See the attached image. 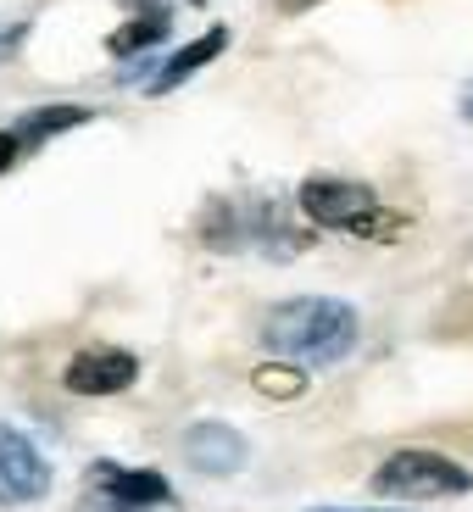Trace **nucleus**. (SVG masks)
Listing matches in <instances>:
<instances>
[{"label": "nucleus", "mask_w": 473, "mask_h": 512, "mask_svg": "<svg viewBox=\"0 0 473 512\" xmlns=\"http://www.w3.org/2000/svg\"><path fill=\"white\" fill-rule=\"evenodd\" d=\"M184 457L201 474H240L251 446H245V435L229 429V423H195L190 435H184Z\"/></svg>", "instance_id": "423d86ee"}, {"label": "nucleus", "mask_w": 473, "mask_h": 512, "mask_svg": "<svg viewBox=\"0 0 473 512\" xmlns=\"http://www.w3.org/2000/svg\"><path fill=\"white\" fill-rule=\"evenodd\" d=\"M17 156H23V145H17V134H6V128H0V173H6V167H12Z\"/></svg>", "instance_id": "f8f14e48"}, {"label": "nucleus", "mask_w": 473, "mask_h": 512, "mask_svg": "<svg viewBox=\"0 0 473 512\" xmlns=\"http://www.w3.org/2000/svg\"><path fill=\"white\" fill-rule=\"evenodd\" d=\"M251 384L262 390V396H301V390H307V373H295V368H256Z\"/></svg>", "instance_id": "9b49d317"}, {"label": "nucleus", "mask_w": 473, "mask_h": 512, "mask_svg": "<svg viewBox=\"0 0 473 512\" xmlns=\"http://www.w3.org/2000/svg\"><path fill=\"white\" fill-rule=\"evenodd\" d=\"M473 479L468 468H457L440 451H396L390 462H379L373 490L379 496H401V501H435V496H462Z\"/></svg>", "instance_id": "f03ea898"}, {"label": "nucleus", "mask_w": 473, "mask_h": 512, "mask_svg": "<svg viewBox=\"0 0 473 512\" xmlns=\"http://www.w3.org/2000/svg\"><path fill=\"white\" fill-rule=\"evenodd\" d=\"M90 490L101 501H123V507H167L173 501V485L162 474H145V468H117V462H101L90 474Z\"/></svg>", "instance_id": "0eeeda50"}, {"label": "nucleus", "mask_w": 473, "mask_h": 512, "mask_svg": "<svg viewBox=\"0 0 473 512\" xmlns=\"http://www.w3.org/2000/svg\"><path fill=\"white\" fill-rule=\"evenodd\" d=\"M223 45H229V34H223V28H212V34H201L195 45H184V51H179L173 62L162 67V73L151 78V95H162V90H173V84H184L190 73H201V67L212 62V56H218Z\"/></svg>", "instance_id": "6e6552de"}, {"label": "nucleus", "mask_w": 473, "mask_h": 512, "mask_svg": "<svg viewBox=\"0 0 473 512\" xmlns=\"http://www.w3.org/2000/svg\"><path fill=\"white\" fill-rule=\"evenodd\" d=\"M295 201L323 229H362V218L373 212V190L357 179H307Z\"/></svg>", "instance_id": "7ed1b4c3"}, {"label": "nucleus", "mask_w": 473, "mask_h": 512, "mask_svg": "<svg viewBox=\"0 0 473 512\" xmlns=\"http://www.w3.org/2000/svg\"><path fill=\"white\" fill-rule=\"evenodd\" d=\"M140 379V357L134 351H117V346H90L67 362L62 384L73 396H117L128 384Z\"/></svg>", "instance_id": "20e7f679"}, {"label": "nucleus", "mask_w": 473, "mask_h": 512, "mask_svg": "<svg viewBox=\"0 0 473 512\" xmlns=\"http://www.w3.org/2000/svg\"><path fill=\"white\" fill-rule=\"evenodd\" d=\"M357 312L346 301H329V295H301V301H284L268 312L262 323V340L268 351L290 362H307V368H329V362L351 357L357 346Z\"/></svg>", "instance_id": "f257e3e1"}, {"label": "nucleus", "mask_w": 473, "mask_h": 512, "mask_svg": "<svg viewBox=\"0 0 473 512\" xmlns=\"http://www.w3.org/2000/svg\"><path fill=\"white\" fill-rule=\"evenodd\" d=\"M90 512H173V507H123V501H90Z\"/></svg>", "instance_id": "ddd939ff"}, {"label": "nucleus", "mask_w": 473, "mask_h": 512, "mask_svg": "<svg viewBox=\"0 0 473 512\" xmlns=\"http://www.w3.org/2000/svg\"><path fill=\"white\" fill-rule=\"evenodd\" d=\"M462 117H473V90H468V95H462Z\"/></svg>", "instance_id": "4468645a"}, {"label": "nucleus", "mask_w": 473, "mask_h": 512, "mask_svg": "<svg viewBox=\"0 0 473 512\" xmlns=\"http://www.w3.org/2000/svg\"><path fill=\"white\" fill-rule=\"evenodd\" d=\"M84 106H45V112H28L23 123H17V145H23V151H34L39 140H45V134H56V128H73V123H84Z\"/></svg>", "instance_id": "1a4fd4ad"}, {"label": "nucleus", "mask_w": 473, "mask_h": 512, "mask_svg": "<svg viewBox=\"0 0 473 512\" xmlns=\"http://www.w3.org/2000/svg\"><path fill=\"white\" fill-rule=\"evenodd\" d=\"M0 490L12 501H39L51 490V462L23 429L0 423Z\"/></svg>", "instance_id": "39448f33"}, {"label": "nucleus", "mask_w": 473, "mask_h": 512, "mask_svg": "<svg viewBox=\"0 0 473 512\" xmlns=\"http://www.w3.org/2000/svg\"><path fill=\"white\" fill-rule=\"evenodd\" d=\"M195 6H201V0H195Z\"/></svg>", "instance_id": "2eb2a0df"}, {"label": "nucleus", "mask_w": 473, "mask_h": 512, "mask_svg": "<svg viewBox=\"0 0 473 512\" xmlns=\"http://www.w3.org/2000/svg\"><path fill=\"white\" fill-rule=\"evenodd\" d=\"M167 23H173V17H140V23H128V28H117V34H106V51H112V56L145 51V45H156V39L167 34Z\"/></svg>", "instance_id": "9d476101"}]
</instances>
